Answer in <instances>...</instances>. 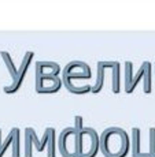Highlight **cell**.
Returning a JSON list of instances; mask_svg holds the SVG:
<instances>
[{
	"instance_id": "obj_1",
	"label": "cell",
	"mask_w": 155,
	"mask_h": 157,
	"mask_svg": "<svg viewBox=\"0 0 155 157\" xmlns=\"http://www.w3.org/2000/svg\"><path fill=\"white\" fill-rule=\"evenodd\" d=\"M130 145L129 134L121 127H108L100 134L99 149L104 157H126Z\"/></svg>"
},
{
	"instance_id": "obj_2",
	"label": "cell",
	"mask_w": 155,
	"mask_h": 157,
	"mask_svg": "<svg viewBox=\"0 0 155 157\" xmlns=\"http://www.w3.org/2000/svg\"><path fill=\"white\" fill-rule=\"evenodd\" d=\"M153 71L154 66L151 62H143L139 71L133 74V63L130 60L125 62V92L126 94H132L136 86L143 79V92L150 94L153 90Z\"/></svg>"
},
{
	"instance_id": "obj_3",
	"label": "cell",
	"mask_w": 155,
	"mask_h": 157,
	"mask_svg": "<svg viewBox=\"0 0 155 157\" xmlns=\"http://www.w3.org/2000/svg\"><path fill=\"white\" fill-rule=\"evenodd\" d=\"M33 146L37 152H43L47 147V157H56L55 152V128L47 127L44 130L41 140L37 138L35 128H25V157H33Z\"/></svg>"
},
{
	"instance_id": "obj_4",
	"label": "cell",
	"mask_w": 155,
	"mask_h": 157,
	"mask_svg": "<svg viewBox=\"0 0 155 157\" xmlns=\"http://www.w3.org/2000/svg\"><path fill=\"white\" fill-rule=\"evenodd\" d=\"M74 127L78 130V157H96L99 153L100 137L92 127H84L83 117H74Z\"/></svg>"
},
{
	"instance_id": "obj_5",
	"label": "cell",
	"mask_w": 155,
	"mask_h": 157,
	"mask_svg": "<svg viewBox=\"0 0 155 157\" xmlns=\"http://www.w3.org/2000/svg\"><path fill=\"white\" fill-rule=\"evenodd\" d=\"M58 149L62 157H78V130L77 127H66L58 138Z\"/></svg>"
},
{
	"instance_id": "obj_6",
	"label": "cell",
	"mask_w": 155,
	"mask_h": 157,
	"mask_svg": "<svg viewBox=\"0 0 155 157\" xmlns=\"http://www.w3.org/2000/svg\"><path fill=\"white\" fill-rule=\"evenodd\" d=\"M91 77H92L91 67L83 60H71L62 68V78L74 82L81 79H89Z\"/></svg>"
},
{
	"instance_id": "obj_7",
	"label": "cell",
	"mask_w": 155,
	"mask_h": 157,
	"mask_svg": "<svg viewBox=\"0 0 155 157\" xmlns=\"http://www.w3.org/2000/svg\"><path fill=\"white\" fill-rule=\"evenodd\" d=\"M33 57H35V52H32V51H28V52L25 53V56L22 57V63H21L19 68H18V75H17V78H15V81L11 82L10 86L4 87L6 93L14 94V93H17L18 90H19V87L22 86V82H23V79H25L26 74H28L30 64L33 63Z\"/></svg>"
},
{
	"instance_id": "obj_8",
	"label": "cell",
	"mask_w": 155,
	"mask_h": 157,
	"mask_svg": "<svg viewBox=\"0 0 155 157\" xmlns=\"http://www.w3.org/2000/svg\"><path fill=\"white\" fill-rule=\"evenodd\" d=\"M63 86L60 77H36V92L40 94H54Z\"/></svg>"
},
{
	"instance_id": "obj_9",
	"label": "cell",
	"mask_w": 155,
	"mask_h": 157,
	"mask_svg": "<svg viewBox=\"0 0 155 157\" xmlns=\"http://www.w3.org/2000/svg\"><path fill=\"white\" fill-rule=\"evenodd\" d=\"M21 130L18 127H14L10 131L8 137L6 138V141H2V131H0V157L4 156L6 150L8 149V146H13V157H21Z\"/></svg>"
},
{
	"instance_id": "obj_10",
	"label": "cell",
	"mask_w": 155,
	"mask_h": 157,
	"mask_svg": "<svg viewBox=\"0 0 155 157\" xmlns=\"http://www.w3.org/2000/svg\"><path fill=\"white\" fill-rule=\"evenodd\" d=\"M36 77H59L62 72L59 63L56 62H39L35 63Z\"/></svg>"
},
{
	"instance_id": "obj_11",
	"label": "cell",
	"mask_w": 155,
	"mask_h": 157,
	"mask_svg": "<svg viewBox=\"0 0 155 157\" xmlns=\"http://www.w3.org/2000/svg\"><path fill=\"white\" fill-rule=\"evenodd\" d=\"M63 86L69 90L73 94H87V93H92V86L93 85H88V83H75L74 81L66 79V78H62Z\"/></svg>"
},
{
	"instance_id": "obj_12",
	"label": "cell",
	"mask_w": 155,
	"mask_h": 157,
	"mask_svg": "<svg viewBox=\"0 0 155 157\" xmlns=\"http://www.w3.org/2000/svg\"><path fill=\"white\" fill-rule=\"evenodd\" d=\"M0 53H2L3 59H4V63H6V66H7L8 71H10V75H11V81H15V78H17V75H18V70H17V68H15V66H14V62H13V59H11L10 53H8V52H0Z\"/></svg>"
},
{
	"instance_id": "obj_13",
	"label": "cell",
	"mask_w": 155,
	"mask_h": 157,
	"mask_svg": "<svg viewBox=\"0 0 155 157\" xmlns=\"http://www.w3.org/2000/svg\"><path fill=\"white\" fill-rule=\"evenodd\" d=\"M148 137H150V146L144 157H155V127L148 130Z\"/></svg>"
},
{
	"instance_id": "obj_14",
	"label": "cell",
	"mask_w": 155,
	"mask_h": 157,
	"mask_svg": "<svg viewBox=\"0 0 155 157\" xmlns=\"http://www.w3.org/2000/svg\"><path fill=\"white\" fill-rule=\"evenodd\" d=\"M154 74H155V63H154Z\"/></svg>"
}]
</instances>
